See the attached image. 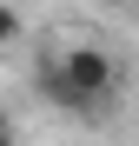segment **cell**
Instances as JSON below:
<instances>
[{"label": "cell", "mask_w": 139, "mask_h": 146, "mask_svg": "<svg viewBox=\"0 0 139 146\" xmlns=\"http://www.w3.org/2000/svg\"><path fill=\"white\" fill-rule=\"evenodd\" d=\"M33 86H40L53 106H66V113L93 119V113L113 100V93H119V60H113L99 40L66 33V40H53V46H46V60L33 66Z\"/></svg>", "instance_id": "6da1fadb"}, {"label": "cell", "mask_w": 139, "mask_h": 146, "mask_svg": "<svg viewBox=\"0 0 139 146\" xmlns=\"http://www.w3.org/2000/svg\"><path fill=\"white\" fill-rule=\"evenodd\" d=\"M20 33H27V20H20V7H13V0H0V46H13Z\"/></svg>", "instance_id": "7a4b0ae2"}, {"label": "cell", "mask_w": 139, "mask_h": 146, "mask_svg": "<svg viewBox=\"0 0 139 146\" xmlns=\"http://www.w3.org/2000/svg\"><path fill=\"white\" fill-rule=\"evenodd\" d=\"M0 146H13V119L7 113H0Z\"/></svg>", "instance_id": "3957f363"}]
</instances>
